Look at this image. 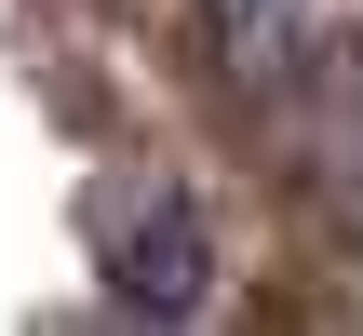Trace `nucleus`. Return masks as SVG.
<instances>
[{
  "mask_svg": "<svg viewBox=\"0 0 363 336\" xmlns=\"http://www.w3.org/2000/svg\"><path fill=\"white\" fill-rule=\"evenodd\" d=\"M94 256H108V283H121L135 310H162V323L216 296V269H202V215H189L175 175H108V189H94Z\"/></svg>",
  "mask_w": 363,
  "mask_h": 336,
  "instance_id": "f257e3e1",
  "label": "nucleus"
}]
</instances>
